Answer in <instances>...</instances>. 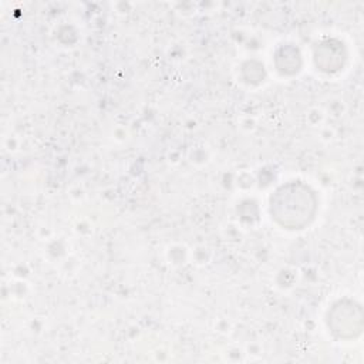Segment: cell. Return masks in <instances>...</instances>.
<instances>
[{"label":"cell","mask_w":364,"mask_h":364,"mask_svg":"<svg viewBox=\"0 0 364 364\" xmlns=\"http://www.w3.org/2000/svg\"><path fill=\"white\" fill-rule=\"evenodd\" d=\"M316 210L313 192L303 183L282 186L272 198L270 212L276 222L289 229H300L310 222Z\"/></svg>","instance_id":"cell-1"}]
</instances>
